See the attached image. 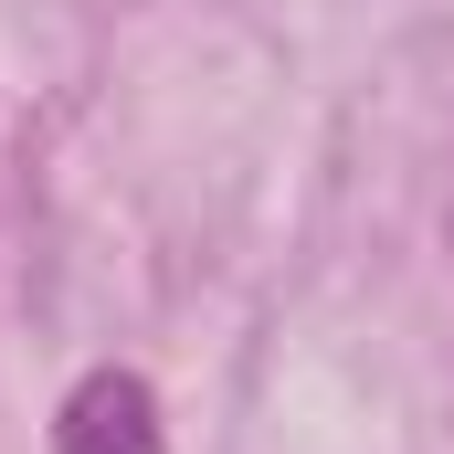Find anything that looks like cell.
Instances as JSON below:
<instances>
[{
  "label": "cell",
  "mask_w": 454,
  "mask_h": 454,
  "mask_svg": "<svg viewBox=\"0 0 454 454\" xmlns=\"http://www.w3.org/2000/svg\"><path fill=\"white\" fill-rule=\"evenodd\" d=\"M444 232H454V223H444Z\"/></svg>",
  "instance_id": "7a4b0ae2"
},
{
  "label": "cell",
  "mask_w": 454,
  "mask_h": 454,
  "mask_svg": "<svg viewBox=\"0 0 454 454\" xmlns=\"http://www.w3.org/2000/svg\"><path fill=\"white\" fill-rule=\"evenodd\" d=\"M53 454H169L159 434V391L137 370H85L53 412Z\"/></svg>",
  "instance_id": "6da1fadb"
}]
</instances>
